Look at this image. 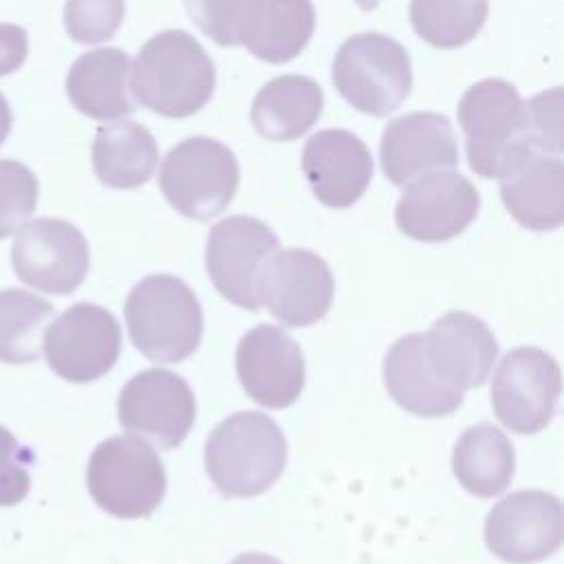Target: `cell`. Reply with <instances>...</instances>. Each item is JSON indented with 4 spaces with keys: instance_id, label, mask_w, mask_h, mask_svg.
I'll use <instances>...</instances> for the list:
<instances>
[{
    "instance_id": "6da1fadb",
    "label": "cell",
    "mask_w": 564,
    "mask_h": 564,
    "mask_svg": "<svg viewBox=\"0 0 564 564\" xmlns=\"http://www.w3.org/2000/svg\"><path fill=\"white\" fill-rule=\"evenodd\" d=\"M134 99L170 119L198 112L214 95L216 68L207 51L183 29H167L152 35L130 68Z\"/></svg>"
},
{
    "instance_id": "7a4b0ae2",
    "label": "cell",
    "mask_w": 564,
    "mask_h": 564,
    "mask_svg": "<svg viewBox=\"0 0 564 564\" xmlns=\"http://www.w3.org/2000/svg\"><path fill=\"white\" fill-rule=\"evenodd\" d=\"M286 465V438L262 412H236L205 443V469L216 489L231 498L267 491Z\"/></svg>"
},
{
    "instance_id": "3957f363",
    "label": "cell",
    "mask_w": 564,
    "mask_h": 564,
    "mask_svg": "<svg viewBox=\"0 0 564 564\" xmlns=\"http://www.w3.org/2000/svg\"><path fill=\"white\" fill-rule=\"evenodd\" d=\"M469 167L482 178H502L531 150L527 106L516 86L500 77L480 79L458 101Z\"/></svg>"
},
{
    "instance_id": "277c9868",
    "label": "cell",
    "mask_w": 564,
    "mask_h": 564,
    "mask_svg": "<svg viewBox=\"0 0 564 564\" xmlns=\"http://www.w3.org/2000/svg\"><path fill=\"white\" fill-rule=\"evenodd\" d=\"M123 313L132 344L156 364L183 361L200 344V302L176 275L154 273L137 282Z\"/></svg>"
},
{
    "instance_id": "5b68a950",
    "label": "cell",
    "mask_w": 564,
    "mask_h": 564,
    "mask_svg": "<svg viewBox=\"0 0 564 564\" xmlns=\"http://www.w3.org/2000/svg\"><path fill=\"white\" fill-rule=\"evenodd\" d=\"M86 485L110 516L137 520L150 516L165 496V469L156 449L141 436H110L88 460Z\"/></svg>"
},
{
    "instance_id": "8992f818",
    "label": "cell",
    "mask_w": 564,
    "mask_h": 564,
    "mask_svg": "<svg viewBox=\"0 0 564 564\" xmlns=\"http://www.w3.org/2000/svg\"><path fill=\"white\" fill-rule=\"evenodd\" d=\"M333 84L359 112L388 117L410 95V55L397 40L383 33L352 35L335 53Z\"/></svg>"
},
{
    "instance_id": "52a82bcc",
    "label": "cell",
    "mask_w": 564,
    "mask_h": 564,
    "mask_svg": "<svg viewBox=\"0 0 564 564\" xmlns=\"http://www.w3.org/2000/svg\"><path fill=\"white\" fill-rule=\"evenodd\" d=\"M240 181L234 152L209 137H187L161 163L159 187L187 218L209 220L225 212Z\"/></svg>"
},
{
    "instance_id": "ba28073f",
    "label": "cell",
    "mask_w": 564,
    "mask_h": 564,
    "mask_svg": "<svg viewBox=\"0 0 564 564\" xmlns=\"http://www.w3.org/2000/svg\"><path fill=\"white\" fill-rule=\"evenodd\" d=\"M562 394V372L553 355L535 346L509 350L491 381L498 421L516 434H535L553 419Z\"/></svg>"
},
{
    "instance_id": "9c48e42d",
    "label": "cell",
    "mask_w": 564,
    "mask_h": 564,
    "mask_svg": "<svg viewBox=\"0 0 564 564\" xmlns=\"http://www.w3.org/2000/svg\"><path fill=\"white\" fill-rule=\"evenodd\" d=\"M42 350L57 377L88 383L104 377L119 359L121 328L104 306L77 302L46 326Z\"/></svg>"
},
{
    "instance_id": "30bf717a",
    "label": "cell",
    "mask_w": 564,
    "mask_h": 564,
    "mask_svg": "<svg viewBox=\"0 0 564 564\" xmlns=\"http://www.w3.org/2000/svg\"><path fill=\"white\" fill-rule=\"evenodd\" d=\"M11 264L26 286L51 295H70L88 273V242L68 220L35 218L18 227Z\"/></svg>"
},
{
    "instance_id": "8fae6325",
    "label": "cell",
    "mask_w": 564,
    "mask_h": 564,
    "mask_svg": "<svg viewBox=\"0 0 564 564\" xmlns=\"http://www.w3.org/2000/svg\"><path fill=\"white\" fill-rule=\"evenodd\" d=\"M275 251H280V240L269 225L253 216H229L209 229L205 245L207 273L225 300L258 311V275Z\"/></svg>"
},
{
    "instance_id": "7c38bea8",
    "label": "cell",
    "mask_w": 564,
    "mask_h": 564,
    "mask_svg": "<svg viewBox=\"0 0 564 564\" xmlns=\"http://www.w3.org/2000/svg\"><path fill=\"white\" fill-rule=\"evenodd\" d=\"M258 302L291 328L319 322L335 295L333 273L322 256L311 249L275 251L262 267L256 284Z\"/></svg>"
},
{
    "instance_id": "4fadbf2b",
    "label": "cell",
    "mask_w": 564,
    "mask_h": 564,
    "mask_svg": "<svg viewBox=\"0 0 564 564\" xmlns=\"http://www.w3.org/2000/svg\"><path fill=\"white\" fill-rule=\"evenodd\" d=\"M480 209V196L456 170H432L403 185L394 207L397 227L421 242H443L463 234Z\"/></svg>"
},
{
    "instance_id": "5bb4252c",
    "label": "cell",
    "mask_w": 564,
    "mask_h": 564,
    "mask_svg": "<svg viewBox=\"0 0 564 564\" xmlns=\"http://www.w3.org/2000/svg\"><path fill=\"white\" fill-rule=\"evenodd\" d=\"M564 538L562 502L540 489L502 498L485 520L489 551L509 564H533L553 555Z\"/></svg>"
},
{
    "instance_id": "9a60e30c",
    "label": "cell",
    "mask_w": 564,
    "mask_h": 564,
    "mask_svg": "<svg viewBox=\"0 0 564 564\" xmlns=\"http://www.w3.org/2000/svg\"><path fill=\"white\" fill-rule=\"evenodd\" d=\"M117 412L119 423L128 432L170 449L181 445L189 434L196 401L183 377L165 368H148L123 386Z\"/></svg>"
},
{
    "instance_id": "2e32d148",
    "label": "cell",
    "mask_w": 564,
    "mask_h": 564,
    "mask_svg": "<svg viewBox=\"0 0 564 564\" xmlns=\"http://www.w3.org/2000/svg\"><path fill=\"white\" fill-rule=\"evenodd\" d=\"M236 372L245 392L264 408H289L304 390V355L280 326L260 324L236 348Z\"/></svg>"
},
{
    "instance_id": "e0dca14e",
    "label": "cell",
    "mask_w": 564,
    "mask_h": 564,
    "mask_svg": "<svg viewBox=\"0 0 564 564\" xmlns=\"http://www.w3.org/2000/svg\"><path fill=\"white\" fill-rule=\"evenodd\" d=\"M423 355L443 386L465 392L485 383L498 357V344L480 317L449 311L423 333Z\"/></svg>"
},
{
    "instance_id": "ac0fdd59",
    "label": "cell",
    "mask_w": 564,
    "mask_h": 564,
    "mask_svg": "<svg viewBox=\"0 0 564 564\" xmlns=\"http://www.w3.org/2000/svg\"><path fill=\"white\" fill-rule=\"evenodd\" d=\"M381 170L394 185L432 170H454L458 165V143L454 128L438 112H408L383 128L379 145Z\"/></svg>"
},
{
    "instance_id": "d6986e66",
    "label": "cell",
    "mask_w": 564,
    "mask_h": 564,
    "mask_svg": "<svg viewBox=\"0 0 564 564\" xmlns=\"http://www.w3.org/2000/svg\"><path fill=\"white\" fill-rule=\"evenodd\" d=\"M302 172L319 203L344 209L357 203L368 189L372 156L357 134L341 128H326L306 141Z\"/></svg>"
},
{
    "instance_id": "ffe728a7",
    "label": "cell",
    "mask_w": 564,
    "mask_h": 564,
    "mask_svg": "<svg viewBox=\"0 0 564 564\" xmlns=\"http://www.w3.org/2000/svg\"><path fill=\"white\" fill-rule=\"evenodd\" d=\"M507 212L531 231L557 229L564 220V165L557 154L527 150L500 178Z\"/></svg>"
},
{
    "instance_id": "44dd1931",
    "label": "cell",
    "mask_w": 564,
    "mask_h": 564,
    "mask_svg": "<svg viewBox=\"0 0 564 564\" xmlns=\"http://www.w3.org/2000/svg\"><path fill=\"white\" fill-rule=\"evenodd\" d=\"M130 59L121 48H95L79 55L66 75V95L86 117L115 121L137 110L128 95Z\"/></svg>"
},
{
    "instance_id": "7402d4cb",
    "label": "cell",
    "mask_w": 564,
    "mask_h": 564,
    "mask_svg": "<svg viewBox=\"0 0 564 564\" xmlns=\"http://www.w3.org/2000/svg\"><path fill=\"white\" fill-rule=\"evenodd\" d=\"M383 381L390 397L416 416H447L463 403V392L443 386L423 355V333L399 337L383 359Z\"/></svg>"
},
{
    "instance_id": "603a6c76",
    "label": "cell",
    "mask_w": 564,
    "mask_h": 564,
    "mask_svg": "<svg viewBox=\"0 0 564 564\" xmlns=\"http://www.w3.org/2000/svg\"><path fill=\"white\" fill-rule=\"evenodd\" d=\"M324 110L322 86L306 75H280L267 82L251 104V123L267 141H293L306 134Z\"/></svg>"
},
{
    "instance_id": "cb8c5ba5",
    "label": "cell",
    "mask_w": 564,
    "mask_h": 564,
    "mask_svg": "<svg viewBox=\"0 0 564 564\" xmlns=\"http://www.w3.org/2000/svg\"><path fill=\"white\" fill-rule=\"evenodd\" d=\"M159 163V145L152 132L137 121H115L97 130L93 141V170L115 189L139 187L150 181Z\"/></svg>"
},
{
    "instance_id": "d4e9b609",
    "label": "cell",
    "mask_w": 564,
    "mask_h": 564,
    "mask_svg": "<svg viewBox=\"0 0 564 564\" xmlns=\"http://www.w3.org/2000/svg\"><path fill=\"white\" fill-rule=\"evenodd\" d=\"M452 469L456 480L474 496L494 498L502 494L516 471L511 441L489 423L467 427L454 445Z\"/></svg>"
},
{
    "instance_id": "484cf974",
    "label": "cell",
    "mask_w": 564,
    "mask_h": 564,
    "mask_svg": "<svg viewBox=\"0 0 564 564\" xmlns=\"http://www.w3.org/2000/svg\"><path fill=\"white\" fill-rule=\"evenodd\" d=\"M315 31L311 0H260L245 46L258 59L284 64L297 57Z\"/></svg>"
},
{
    "instance_id": "4316f807",
    "label": "cell",
    "mask_w": 564,
    "mask_h": 564,
    "mask_svg": "<svg viewBox=\"0 0 564 564\" xmlns=\"http://www.w3.org/2000/svg\"><path fill=\"white\" fill-rule=\"evenodd\" d=\"M55 308L44 297L22 291H0V361L33 364L42 355V339Z\"/></svg>"
},
{
    "instance_id": "83f0119b",
    "label": "cell",
    "mask_w": 564,
    "mask_h": 564,
    "mask_svg": "<svg viewBox=\"0 0 564 564\" xmlns=\"http://www.w3.org/2000/svg\"><path fill=\"white\" fill-rule=\"evenodd\" d=\"M487 0H412L410 22L421 40L436 48L471 42L487 22Z\"/></svg>"
},
{
    "instance_id": "f1b7e54d",
    "label": "cell",
    "mask_w": 564,
    "mask_h": 564,
    "mask_svg": "<svg viewBox=\"0 0 564 564\" xmlns=\"http://www.w3.org/2000/svg\"><path fill=\"white\" fill-rule=\"evenodd\" d=\"M260 0H183L192 22L220 46H240L251 33Z\"/></svg>"
},
{
    "instance_id": "f546056e",
    "label": "cell",
    "mask_w": 564,
    "mask_h": 564,
    "mask_svg": "<svg viewBox=\"0 0 564 564\" xmlns=\"http://www.w3.org/2000/svg\"><path fill=\"white\" fill-rule=\"evenodd\" d=\"M40 185L35 174L20 161L0 159V240L35 212Z\"/></svg>"
},
{
    "instance_id": "4dcf8cb0",
    "label": "cell",
    "mask_w": 564,
    "mask_h": 564,
    "mask_svg": "<svg viewBox=\"0 0 564 564\" xmlns=\"http://www.w3.org/2000/svg\"><path fill=\"white\" fill-rule=\"evenodd\" d=\"M123 15V0H66L64 29L79 44H97L119 31Z\"/></svg>"
},
{
    "instance_id": "1f68e13d",
    "label": "cell",
    "mask_w": 564,
    "mask_h": 564,
    "mask_svg": "<svg viewBox=\"0 0 564 564\" xmlns=\"http://www.w3.org/2000/svg\"><path fill=\"white\" fill-rule=\"evenodd\" d=\"M527 106V130L535 150L560 154L562 152V88L544 90Z\"/></svg>"
},
{
    "instance_id": "d6a6232c",
    "label": "cell",
    "mask_w": 564,
    "mask_h": 564,
    "mask_svg": "<svg viewBox=\"0 0 564 564\" xmlns=\"http://www.w3.org/2000/svg\"><path fill=\"white\" fill-rule=\"evenodd\" d=\"M31 460L33 454L0 425V507H13L26 498L31 489Z\"/></svg>"
},
{
    "instance_id": "836d02e7",
    "label": "cell",
    "mask_w": 564,
    "mask_h": 564,
    "mask_svg": "<svg viewBox=\"0 0 564 564\" xmlns=\"http://www.w3.org/2000/svg\"><path fill=\"white\" fill-rule=\"evenodd\" d=\"M29 55L26 31L11 22H0V77L18 70Z\"/></svg>"
},
{
    "instance_id": "e575fe53",
    "label": "cell",
    "mask_w": 564,
    "mask_h": 564,
    "mask_svg": "<svg viewBox=\"0 0 564 564\" xmlns=\"http://www.w3.org/2000/svg\"><path fill=\"white\" fill-rule=\"evenodd\" d=\"M11 123H13V115H11V106L4 99V95L0 93V145L4 143V139L11 132Z\"/></svg>"
},
{
    "instance_id": "d590c367",
    "label": "cell",
    "mask_w": 564,
    "mask_h": 564,
    "mask_svg": "<svg viewBox=\"0 0 564 564\" xmlns=\"http://www.w3.org/2000/svg\"><path fill=\"white\" fill-rule=\"evenodd\" d=\"M229 564H282L280 560L267 555V553H258V551H251V553H240L238 557H234Z\"/></svg>"
},
{
    "instance_id": "8d00e7d4",
    "label": "cell",
    "mask_w": 564,
    "mask_h": 564,
    "mask_svg": "<svg viewBox=\"0 0 564 564\" xmlns=\"http://www.w3.org/2000/svg\"><path fill=\"white\" fill-rule=\"evenodd\" d=\"M357 4L368 11V9H375L379 4V0H357Z\"/></svg>"
}]
</instances>
